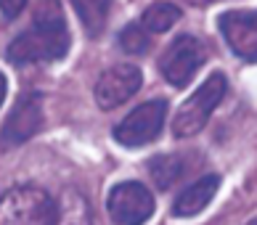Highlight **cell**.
I'll return each instance as SVG.
<instances>
[{
	"instance_id": "cell-1",
	"label": "cell",
	"mask_w": 257,
	"mask_h": 225,
	"mask_svg": "<svg viewBox=\"0 0 257 225\" xmlns=\"http://www.w3.org/2000/svg\"><path fill=\"white\" fill-rule=\"evenodd\" d=\"M69 51V30L61 16H40L27 32H22L8 45V61L11 64H43L56 61Z\"/></svg>"
},
{
	"instance_id": "cell-2",
	"label": "cell",
	"mask_w": 257,
	"mask_h": 225,
	"mask_svg": "<svg viewBox=\"0 0 257 225\" xmlns=\"http://www.w3.org/2000/svg\"><path fill=\"white\" fill-rule=\"evenodd\" d=\"M0 225H56V201L35 185L11 188L0 196Z\"/></svg>"
},
{
	"instance_id": "cell-3",
	"label": "cell",
	"mask_w": 257,
	"mask_h": 225,
	"mask_svg": "<svg viewBox=\"0 0 257 225\" xmlns=\"http://www.w3.org/2000/svg\"><path fill=\"white\" fill-rule=\"evenodd\" d=\"M225 96V77L223 74H209V77L199 85V90L191 98H186V104L178 109V114L173 119V133L178 138H188L196 135L199 130L207 125L209 114L215 111V106L223 101Z\"/></svg>"
},
{
	"instance_id": "cell-4",
	"label": "cell",
	"mask_w": 257,
	"mask_h": 225,
	"mask_svg": "<svg viewBox=\"0 0 257 225\" xmlns=\"http://www.w3.org/2000/svg\"><path fill=\"white\" fill-rule=\"evenodd\" d=\"M204 59H207V51L202 40H196L191 35H180L167 45V51L159 59L162 77L173 88H186L196 74V69L204 64Z\"/></svg>"
},
{
	"instance_id": "cell-5",
	"label": "cell",
	"mask_w": 257,
	"mask_h": 225,
	"mask_svg": "<svg viewBox=\"0 0 257 225\" xmlns=\"http://www.w3.org/2000/svg\"><path fill=\"white\" fill-rule=\"evenodd\" d=\"M106 209L117 225H144L154 214V196L144 183H119L109 191Z\"/></svg>"
},
{
	"instance_id": "cell-6",
	"label": "cell",
	"mask_w": 257,
	"mask_h": 225,
	"mask_svg": "<svg viewBox=\"0 0 257 225\" xmlns=\"http://www.w3.org/2000/svg\"><path fill=\"white\" fill-rule=\"evenodd\" d=\"M165 114H167V104L165 101H149V104H141L138 109H133L130 114L114 127V140L127 148L151 143L162 125H165Z\"/></svg>"
},
{
	"instance_id": "cell-7",
	"label": "cell",
	"mask_w": 257,
	"mask_h": 225,
	"mask_svg": "<svg viewBox=\"0 0 257 225\" xmlns=\"http://www.w3.org/2000/svg\"><path fill=\"white\" fill-rule=\"evenodd\" d=\"M40 127H43V98H40V93H24L6 119L3 133H0V143L19 146V143H24V140H30Z\"/></svg>"
},
{
	"instance_id": "cell-8",
	"label": "cell",
	"mask_w": 257,
	"mask_h": 225,
	"mask_svg": "<svg viewBox=\"0 0 257 225\" xmlns=\"http://www.w3.org/2000/svg\"><path fill=\"white\" fill-rule=\"evenodd\" d=\"M141 88V72L136 67H127V64H119V67L106 69L96 82V104L101 109H117L122 106L127 98H133Z\"/></svg>"
},
{
	"instance_id": "cell-9",
	"label": "cell",
	"mask_w": 257,
	"mask_h": 225,
	"mask_svg": "<svg viewBox=\"0 0 257 225\" xmlns=\"http://www.w3.org/2000/svg\"><path fill=\"white\" fill-rule=\"evenodd\" d=\"M217 24L236 56L257 61V11H225Z\"/></svg>"
},
{
	"instance_id": "cell-10",
	"label": "cell",
	"mask_w": 257,
	"mask_h": 225,
	"mask_svg": "<svg viewBox=\"0 0 257 225\" xmlns=\"http://www.w3.org/2000/svg\"><path fill=\"white\" fill-rule=\"evenodd\" d=\"M217 188H220V175H204V177H199L196 183H191L175 199L173 214H175V217H194V214H199L209 201L215 199Z\"/></svg>"
},
{
	"instance_id": "cell-11",
	"label": "cell",
	"mask_w": 257,
	"mask_h": 225,
	"mask_svg": "<svg viewBox=\"0 0 257 225\" xmlns=\"http://www.w3.org/2000/svg\"><path fill=\"white\" fill-rule=\"evenodd\" d=\"M109 3H111V0H72V8L77 11L82 27H85V30H88L93 37L101 35V30L106 27Z\"/></svg>"
},
{
	"instance_id": "cell-12",
	"label": "cell",
	"mask_w": 257,
	"mask_h": 225,
	"mask_svg": "<svg viewBox=\"0 0 257 225\" xmlns=\"http://www.w3.org/2000/svg\"><path fill=\"white\" fill-rule=\"evenodd\" d=\"M178 19H180V8L178 6H173V3H154V6H149L144 11V16H141V27H144L146 32L162 35V32H167Z\"/></svg>"
},
{
	"instance_id": "cell-13",
	"label": "cell",
	"mask_w": 257,
	"mask_h": 225,
	"mask_svg": "<svg viewBox=\"0 0 257 225\" xmlns=\"http://www.w3.org/2000/svg\"><path fill=\"white\" fill-rule=\"evenodd\" d=\"M149 172H151V177H154L157 188L167 191L173 183H178V180H180V175H183V162H180V156L159 154V156L151 159Z\"/></svg>"
},
{
	"instance_id": "cell-14",
	"label": "cell",
	"mask_w": 257,
	"mask_h": 225,
	"mask_svg": "<svg viewBox=\"0 0 257 225\" xmlns=\"http://www.w3.org/2000/svg\"><path fill=\"white\" fill-rule=\"evenodd\" d=\"M119 45L127 53H146L149 51V32L141 24H127L119 32Z\"/></svg>"
},
{
	"instance_id": "cell-15",
	"label": "cell",
	"mask_w": 257,
	"mask_h": 225,
	"mask_svg": "<svg viewBox=\"0 0 257 225\" xmlns=\"http://www.w3.org/2000/svg\"><path fill=\"white\" fill-rule=\"evenodd\" d=\"M24 6H27V0H0V11H3V16L8 19H14L24 11Z\"/></svg>"
},
{
	"instance_id": "cell-16",
	"label": "cell",
	"mask_w": 257,
	"mask_h": 225,
	"mask_svg": "<svg viewBox=\"0 0 257 225\" xmlns=\"http://www.w3.org/2000/svg\"><path fill=\"white\" fill-rule=\"evenodd\" d=\"M3 98H6V77L0 74V104H3Z\"/></svg>"
},
{
	"instance_id": "cell-17",
	"label": "cell",
	"mask_w": 257,
	"mask_h": 225,
	"mask_svg": "<svg viewBox=\"0 0 257 225\" xmlns=\"http://www.w3.org/2000/svg\"><path fill=\"white\" fill-rule=\"evenodd\" d=\"M188 3H209V0H188Z\"/></svg>"
},
{
	"instance_id": "cell-18",
	"label": "cell",
	"mask_w": 257,
	"mask_h": 225,
	"mask_svg": "<svg viewBox=\"0 0 257 225\" xmlns=\"http://www.w3.org/2000/svg\"><path fill=\"white\" fill-rule=\"evenodd\" d=\"M246 225H257V217H254V220H249V222H246Z\"/></svg>"
}]
</instances>
